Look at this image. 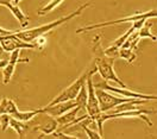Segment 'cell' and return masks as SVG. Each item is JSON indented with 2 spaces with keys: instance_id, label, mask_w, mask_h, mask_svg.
<instances>
[{
  "instance_id": "cell-18",
  "label": "cell",
  "mask_w": 157,
  "mask_h": 139,
  "mask_svg": "<svg viewBox=\"0 0 157 139\" xmlns=\"http://www.w3.org/2000/svg\"><path fill=\"white\" fill-rule=\"evenodd\" d=\"M118 56L123 60L128 61V63H132L133 61L137 58V55L135 52V50L125 49V48H119L118 50Z\"/></svg>"
},
{
  "instance_id": "cell-12",
  "label": "cell",
  "mask_w": 157,
  "mask_h": 139,
  "mask_svg": "<svg viewBox=\"0 0 157 139\" xmlns=\"http://www.w3.org/2000/svg\"><path fill=\"white\" fill-rule=\"evenodd\" d=\"M76 102L75 100H68V101H63V102H59V103H55V105H51V106H45L42 108V112L48 114L52 118H56L59 117L61 114L66 113L69 109L76 107Z\"/></svg>"
},
{
  "instance_id": "cell-24",
  "label": "cell",
  "mask_w": 157,
  "mask_h": 139,
  "mask_svg": "<svg viewBox=\"0 0 157 139\" xmlns=\"http://www.w3.org/2000/svg\"><path fill=\"white\" fill-rule=\"evenodd\" d=\"M12 1H13V2L16 4V5H19V2L21 1V0H12Z\"/></svg>"
},
{
  "instance_id": "cell-23",
  "label": "cell",
  "mask_w": 157,
  "mask_h": 139,
  "mask_svg": "<svg viewBox=\"0 0 157 139\" xmlns=\"http://www.w3.org/2000/svg\"><path fill=\"white\" fill-rule=\"evenodd\" d=\"M7 62L9 61H6V60H2V58H0V69H2L6 64H7Z\"/></svg>"
},
{
  "instance_id": "cell-16",
  "label": "cell",
  "mask_w": 157,
  "mask_h": 139,
  "mask_svg": "<svg viewBox=\"0 0 157 139\" xmlns=\"http://www.w3.org/2000/svg\"><path fill=\"white\" fill-rule=\"evenodd\" d=\"M151 25H152V24L147 19L144 20V24H143L142 28L138 30V37H139V38H150V39L156 42V39H157L156 35H154V33L150 31Z\"/></svg>"
},
{
  "instance_id": "cell-19",
  "label": "cell",
  "mask_w": 157,
  "mask_h": 139,
  "mask_svg": "<svg viewBox=\"0 0 157 139\" xmlns=\"http://www.w3.org/2000/svg\"><path fill=\"white\" fill-rule=\"evenodd\" d=\"M63 1H64V0H50L47 5H44L42 9H39L37 13H38L39 16H45V14H48L49 12L55 10L56 7H59Z\"/></svg>"
},
{
  "instance_id": "cell-11",
  "label": "cell",
  "mask_w": 157,
  "mask_h": 139,
  "mask_svg": "<svg viewBox=\"0 0 157 139\" xmlns=\"http://www.w3.org/2000/svg\"><path fill=\"white\" fill-rule=\"evenodd\" d=\"M19 62H24V63H28L29 60L28 58H24L21 60L20 58V49H17L14 51H12V55L10 57V61L7 62V64L2 68V76H4V85H7L10 83L11 79H12V75L14 73V69H16V66L19 63Z\"/></svg>"
},
{
  "instance_id": "cell-4",
  "label": "cell",
  "mask_w": 157,
  "mask_h": 139,
  "mask_svg": "<svg viewBox=\"0 0 157 139\" xmlns=\"http://www.w3.org/2000/svg\"><path fill=\"white\" fill-rule=\"evenodd\" d=\"M42 108L39 109H32V111H26L21 112L18 109L16 102L10 98H2L0 101V114H9L10 117L18 119L20 121H30L33 119L36 115L42 114Z\"/></svg>"
},
{
  "instance_id": "cell-7",
  "label": "cell",
  "mask_w": 157,
  "mask_h": 139,
  "mask_svg": "<svg viewBox=\"0 0 157 139\" xmlns=\"http://www.w3.org/2000/svg\"><path fill=\"white\" fill-rule=\"evenodd\" d=\"M93 81V86L95 89H104V90H109V92H113V93H117V94H120L125 98H136V99H144V100H156L157 96L156 95H149V94H142V93H135L131 89H128V87L126 88H117V87H113V86H109L107 83V81H105L104 79H98L94 80L92 79Z\"/></svg>"
},
{
  "instance_id": "cell-14",
  "label": "cell",
  "mask_w": 157,
  "mask_h": 139,
  "mask_svg": "<svg viewBox=\"0 0 157 139\" xmlns=\"http://www.w3.org/2000/svg\"><path fill=\"white\" fill-rule=\"evenodd\" d=\"M28 121H20L18 119H14V118H12L10 117V121H9V126H11L12 129L14 130L17 133H18V136H19V138H24V136H25V131L31 127L30 125L26 124Z\"/></svg>"
},
{
  "instance_id": "cell-21",
  "label": "cell",
  "mask_w": 157,
  "mask_h": 139,
  "mask_svg": "<svg viewBox=\"0 0 157 139\" xmlns=\"http://www.w3.org/2000/svg\"><path fill=\"white\" fill-rule=\"evenodd\" d=\"M32 43L36 44V48H37V49L42 50L44 48L45 43H47V38H45L44 36H39V37H37V38H35V39L32 40Z\"/></svg>"
},
{
  "instance_id": "cell-6",
  "label": "cell",
  "mask_w": 157,
  "mask_h": 139,
  "mask_svg": "<svg viewBox=\"0 0 157 139\" xmlns=\"http://www.w3.org/2000/svg\"><path fill=\"white\" fill-rule=\"evenodd\" d=\"M94 68V64H93V62H92V64H90V67H89L87 70H85L80 76H78V79L75 80L70 86H68L67 88H64V89L62 90L61 93H59L57 96H55L52 101L50 102L48 106H51V105H55V103H59V102H63V101H68V100H74L76 98V95H78V90L81 88V86L86 82V80H87V76H88V74L90 73V70Z\"/></svg>"
},
{
  "instance_id": "cell-15",
  "label": "cell",
  "mask_w": 157,
  "mask_h": 139,
  "mask_svg": "<svg viewBox=\"0 0 157 139\" xmlns=\"http://www.w3.org/2000/svg\"><path fill=\"white\" fill-rule=\"evenodd\" d=\"M59 127V125H57V122H56V120L52 119V118H49V121L45 124V125H43V126H37V127H35L36 131H39L40 133H42V137H39V138H44L45 136H48L50 133H52L54 131H56Z\"/></svg>"
},
{
  "instance_id": "cell-9",
  "label": "cell",
  "mask_w": 157,
  "mask_h": 139,
  "mask_svg": "<svg viewBox=\"0 0 157 139\" xmlns=\"http://www.w3.org/2000/svg\"><path fill=\"white\" fill-rule=\"evenodd\" d=\"M97 73V69L95 67L90 70V73L87 76V103H86V109L88 112L89 117H94L97 115L98 113H100V108H99V102H98V98H97V94H95V88L93 86V75Z\"/></svg>"
},
{
  "instance_id": "cell-17",
  "label": "cell",
  "mask_w": 157,
  "mask_h": 139,
  "mask_svg": "<svg viewBox=\"0 0 157 139\" xmlns=\"http://www.w3.org/2000/svg\"><path fill=\"white\" fill-rule=\"evenodd\" d=\"M75 102H76V105H78L80 108H86V103H87V88H86V86H85V83L81 86V88L78 90V95H76V98H75Z\"/></svg>"
},
{
  "instance_id": "cell-5",
  "label": "cell",
  "mask_w": 157,
  "mask_h": 139,
  "mask_svg": "<svg viewBox=\"0 0 157 139\" xmlns=\"http://www.w3.org/2000/svg\"><path fill=\"white\" fill-rule=\"evenodd\" d=\"M156 18L157 17V11L156 10H151L149 12H137L135 14H131L128 17H123L120 19L117 20H111V21H105V23H98V24H93V25H87V26H83V28H78L76 30V33H82V32H86V31L90 30H95V29H101V28H106V26H112V25H116V24H120V23H133L136 20L139 19H150V18Z\"/></svg>"
},
{
  "instance_id": "cell-13",
  "label": "cell",
  "mask_w": 157,
  "mask_h": 139,
  "mask_svg": "<svg viewBox=\"0 0 157 139\" xmlns=\"http://www.w3.org/2000/svg\"><path fill=\"white\" fill-rule=\"evenodd\" d=\"M0 6L7 7L11 11V13L14 16V18L19 21L21 28H26L29 25V18L19 9V5H16L12 0H0Z\"/></svg>"
},
{
  "instance_id": "cell-22",
  "label": "cell",
  "mask_w": 157,
  "mask_h": 139,
  "mask_svg": "<svg viewBox=\"0 0 157 139\" xmlns=\"http://www.w3.org/2000/svg\"><path fill=\"white\" fill-rule=\"evenodd\" d=\"M19 30H14V31H11V30H6V29H2L1 26H0V38L1 37H5V36H9V35H14V33H17Z\"/></svg>"
},
{
  "instance_id": "cell-20",
  "label": "cell",
  "mask_w": 157,
  "mask_h": 139,
  "mask_svg": "<svg viewBox=\"0 0 157 139\" xmlns=\"http://www.w3.org/2000/svg\"><path fill=\"white\" fill-rule=\"evenodd\" d=\"M9 121H10L9 114H0V126L2 131H6V129L9 127Z\"/></svg>"
},
{
  "instance_id": "cell-10",
  "label": "cell",
  "mask_w": 157,
  "mask_h": 139,
  "mask_svg": "<svg viewBox=\"0 0 157 139\" xmlns=\"http://www.w3.org/2000/svg\"><path fill=\"white\" fill-rule=\"evenodd\" d=\"M0 47L5 52H12L17 49H37L35 43L24 42L14 35H9L0 38Z\"/></svg>"
},
{
  "instance_id": "cell-8",
  "label": "cell",
  "mask_w": 157,
  "mask_h": 139,
  "mask_svg": "<svg viewBox=\"0 0 157 139\" xmlns=\"http://www.w3.org/2000/svg\"><path fill=\"white\" fill-rule=\"evenodd\" d=\"M95 94L98 98L100 112H108L109 109H112L113 107H116L120 103L136 100V98H118V96H114L104 89H95Z\"/></svg>"
},
{
  "instance_id": "cell-3",
  "label": "cell",
  "mask_w": 157,
  "mask_h": 139,
  "mask_svg": "<svg viewBox=\"0 0 157 139\" xmlns=\"http://www.w3.org/2000/svg\"><path fill=\"white\" fill-rule=\"evenodd\" d=\"M156 113L155 111H150V109H126V111H120V112H112V113H106V112H100L94 117H89L92 121H95L98 124L99 129V134L104 138V122L106 120L109 119H117V118H133L137 117L140 118L142 120H144L147 124V126H152L151 120L147 118V114H154Z\"/></svg>"
},
{
  "instance_id": "cell-1",
  "label": "cell",
  "mask_w": 157,
  "mask_h": 139,
  "mask_svg": "<svg viewBox=\"0 0 157 139\" xmlns=\"http://www.w3.org/2000/svg\"><path fill=\"white\" fill-rule=\"evenodd\" d=\"M100 35H97L93 40H92V51L94 55L93 58V64L97 69V73H99L100 77L104 79L105 81H112L114 83H118L120 87L126 88V85L118 77V75L114 71L113 64H114V60L116 57H109L106 56L104 52V48L100 43Z\"/></svg>"
},
{
  "instance_id": "cell-2",
  "label": "cell",
  "mask_w": 157,
  "mask_h": 139,
  "mask_svg": "<svg viewBox=\"0 0 157 139\" xmlns=\"http://www.w3.org/2000/svg\"><path fill=\"white\" fill-rule=\"evenodd\" d=\"M89 6H90V2H85L83 5H81V6H80L78 9H76L74 12L69 13V16L62 17V18L54 20V21H51V23H48V24H45V25H40V26H37V28L29 29V30H24V31L19 30L16 33V36H17L18 38H20L21 40H24V42L32 43V40L35 39V38H37L39 36H45L47 33H49L50 31L56 29L57 26H59V25H62V24L67 23L69 20L74 19L75 17L80 16V14L86 10L87 7H89Z\"/></svg>"
}]
</instances>
